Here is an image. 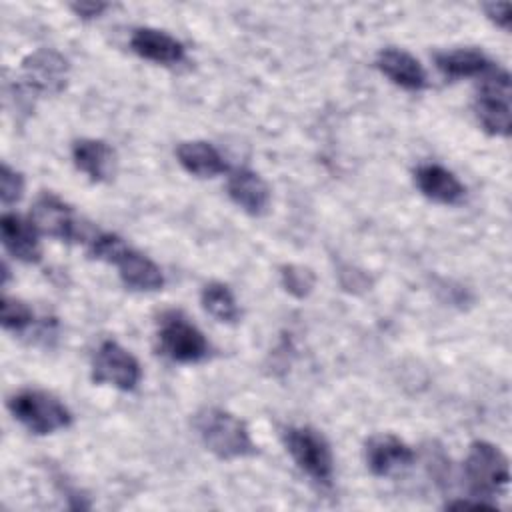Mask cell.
<instances>
[{
	"instance_id": "obj_24",
	"label": "cell",
	"mask_w": 512,
	"mask_h": 512,
	"mask_svg": "<svg viewBox=\"0 0 512 512\" xmlns=\"http://www.w3.org/2000/svg\"><path fill=\"white\" fill-rule=\"evenodd\" d=\"M24 194V178L6 162L0 168V198L4 204H14Z\"/></svg>"
},
{
	"instance_id": "obj_19",
	"label": "cell",
	"mask_w": 512,
	"mask_h": 512,
	"mask_svg": "<svg viewBox=\"0 0 512 512\" xmlns=\"http://www.w3.org/2000/svg\"><path fill=\"white\" fill-rule=\"evenodd\" d=\"M436 68L446 78H470V76H482L492 62L486 58L484 52L474 48H458V50H446L438 52L434 56Z\"/></svg>"
},
{
	"instance_id": "obj_26",
	"label": "cell",
	"mask_w": 512,
	"mask_h": 512,
	"mask_svg": "<svg viewBox=\"0 0 512 512\" xmlns=\"http://www.w3.org/2000/svg\"><path fill=\"white\" fill-rule=\"evenodd\" d=\"M70 8L76 16H80L84 20H90V18L100 16L108 8V4H104V2H76V4H70Z\"/></svg>"
},
{
	"instance_id": "obj_21",
	"label": "cell",
	"mask_w": 512,
	"mask_h": 512,
	"mask_svg": "<svg viewBox=\"0 0 512 512\" xmlns=\"http://www.w3.org/2000/svg\"><path fill=\"white\" fill-rule=\"evenodd\" d=\"M0 318H2V326L6 330L22 332L34 322V312L30 310V306L26 302H22L18 298L4 296L2 304H0Z\"/></svg>"
},
{
	"instance_id": "obj_18",
	"label": "cell",
	"mask_w": 512,
	"mask_h": 512,
	"mask_svg": "<svg viewBox=\"0 0 512 512\" xmlns=\"http://www.w3.org/2000/svg\"><path fill=\"white\" fill-rule=\"evenodd\" d=\"M176 156L180 166L198 178H214L226 170L222 154L210 142L204 140L182 142L176 148Z\"/></svg>"
},
{
	"instance_id": "obj_1",
	"label": "cell",
	"mask_w": 512,
	"mask_h": 512,
	"mask_svg": "<svg viewBox=\"0 0 512 512\" xmlns=\"http://www.w3.org/2000/svg\"><path fill=\"white\" fill-rule=\"evenodd\" d=\"M194 426L204 446L222 460L244 458L256 452L246 424L222 408L200 410L194 416Z\"/></svg>"
},
{
	"instance_id": "obj_9",
	"label": "cell",
	"mask_w": 512,
	"mask_h": 512,
	"mask_svg": "<svg viewBox=\"0 0 512 512\" xmlns=\"http://www.w3.org/2000/svg\"><path fill=\"white\" fill-rule=\"evenodd\" d=\"M30 222L40 234L50 238H58V240L82 238V224L76 220L72 208L50 192H44L42 196L36 198L30 212Z\"/></svg>"
},
{
	"instance_id": "obj_22",
	"label": "cell",
	"mask_w": 512,
	"mask_h": 512,
	"mask_svg": "<svg viewBox=\"0 0 512 512\" xmlns=\"http://www.w3.org/2000/svg\"><path fill=\"white\" fill-rule=\"evenodd\" d=\"M88 242H90L92 258L108 262V264H116L122 258V254L130 248V246H126V242L120 236L110 234V232L94 234Z\"/></svg>"
},
{
	"instance_id": "obj_25",
	"label": "cell",
	"mask_w": 512,
	"mask_h": 512,
	"mask_svg": "<svg viewBox=\"0 0 512 512\" xmlns=\"http://www.w3.org/2000/svg\"><path fill=\"white\" fill-rule=\"evenodd\" d=\"M484 12L486 16L500 28L510 30V12H512V4L510 2H490L484 4Z\"/></svg>"
},
{
	"instance_id": "obj_17",
	"label": "cell",
	"mask_w": 512,
	"mask_h": 512,
	"mask_svg": "<svg viewBox=\"0 0 512 512\" xmlns=\"http://www.w3.org/2000/svg\"><path fill=\"white\" fill-rule=\"evenodd\" d=\"M118 266V274L122 278V282L132 288V290H140V292H154L160 290L164 284V276L162 270L156 266V262H152L148 256L128 248L122 258L116 262Z\"/></svg>"
},
{
	"instance_id": "obj_11",
	"label": "cell",
	"mask_w": 512,
	"mask_h": 512,
	"mask_svg": "<svg viewBox=\"0 0 512 512\" xmlns=\"http://www.w3.org/2000/svg\"><path fill=\"white\" fill-rule=\"evenodd\" d=\"M38 230L34 224L18 214L6 212L0 218V236L4 248L20 262L34 264L42 256L40 240H38Z\"/></svg>"
},
{
	"instance_id": "obj_20",
	"label": "cell",
	"mask_w": 512,
	"mask_h": 512,
	"mask_svg": "<svg viewBox=\"0 0 512 512\" xmlns=\"http://www.w3.org/2000/svg\"><path fill=\"white\" fill-rule=\"evenodd\" d=\"M202 306L204 310L216 318L218 322H226V324H234L240 318V308L236 304L234 294L230 292V288L222 282H210L202 288L200 294Z\"/></svg>"
},
{
	"instance_id": "obj_10",
	"label": "cell",
	"mask_w": 512,
	"mask_h": 512,
	"mask_svg": "<svg viewBox=\"0 0 512 512\" xmlns=\"http://www.w3.org/2000/svg\"><path fill=\"white\" fill-rule=\"evenodd\" d=\"M366 464L372 474L388 476L414 462L412 448L394 434H376L366 442Z\"/></svg>"
},
{
	"instance_id": "obj_3",
	"label": "cell",
	"mask_w": 512,
	"mask_h": 512,
	"mask_svg": "<svg viewBox=\"0 0 512 512\" xmlns=\"http://www.w3.org/2000/svg\"><path fill=\"white\" fill-rule=\"evenodd\" d=\"M480 78V88L474 100V112L480 126L492 136H510V74L492 64Z\"/></svg>"
},
{
	"instance_id": "obj_6",
	"label": "cell",
	"mask_w": 512,
	"mask_h": 512,
	"mask_svg": "<svg viewBox=\"0 0 512 512\" xmlns=\"http://www.w3.org/2000/svg\"><path fill=\"white\" fill-rule=\"evenodd\" d=\"M158 346L164 356L182 364L200 362L208 356L210 350L204 334L174 310L162 314L160 318Z\"/></svg>"
},
{
	"instance_id": "obj_2",
	"label": "cell",
	"mask_w": 512,
	"mask_h": 512,
	"mask_svg": "<svg viewBox=\"0 0 512 512\" xmlns=\"http://www.w3.org/2000/svg\"><path fill=\"white\" fill-rule=\"evenodd\" d=\"M464 478L468 492L474 498L488 500L504 492L510 482V464L506 454L490 442H472L464 462Z\"/></svg>"
},
{
	"instance_id": "obj_13",
	"label": "cell",
	"mask_w": 512,
	"mask_h": 512,
	"mask_svg": "<svg viewBox=\"0 0 512 512\" xmlns=\"http://www.w3.org/2000/svg\"><path fill=\"white\" fill-rule=\"evenodd\" d=\"M130 48L134 54L154 64L170 66L184 60V44L156 28H136L130 38Z\"/></svg>"
},
{
	"instance_id": "obj_14",
	"label": "cell",
	"mask_w": 512,
	"mask_h": 512,
	"mask_svg": "<svg viewBox=\"0 0 512 512\" xmlns=\"http://www.w3.org/2000/svg\"><path fill=\"white\" fill-rule=\"evenodd\" d=\"M226 188L232 202L252 216L264 214L270 204L268 184L250 168H236L230 174Z\"/></svg>"
},
{
	"instance_id": "obj_7",
	"label": "cell",
	"mask_w": 512,
	"mask_h": 512,
	"mask_svg": "<svg viewBox=\"0 0 512 512\" xmlns=\"http://www.w3.org/2000/svg\"><path fill=\"white\" fill-rule=\"evenodd\" d=\"M68 60L56 50H36L22 60V84L16 88L30 96L60 94L68 80Z\"/></svg>"
},
{
	"instance_id": "obj_4",
	"label": "cell",
	"mask_w": 512,
	"mask_h": 512,
	"mask_svg": "<svg viewBox=\"0 0 512 512\" xmlns=\"http://www.w3.org/2000/svg\"><path fill=\"white\" fill-rule=\"evenodd\" d=\"M8 410L34 434H52L72 424L70 410L44 390H20L8 400Z\"/></svg>"
},
{
	"instance_id": "obj_16",
	"label": "cell",
	"mask_w": 512,
	"mask_h": 512,
	"mask_svg": "<svg viewBox=\"0 0 512 512\" xmlns=\"http://www.w3.org/2000/svg\"><path fill=\"white\" fill-rule=\"evenodd\" d=\"M72 158L76 168L84 172L92 182L110 180L116 168L114 150L104 140L96 138H82L74 142Z\"/></svg>"
},
{
	"instance_id": "obj_12",
	"label": "cell",
	"mask_w": 512,
	"mask_h": 512,
	"mask_svg": "<svg viewBox=\"0 0 512 512\" xmlns=\"http://www.w3.org/2000/svg\"><path fill=\"white\" fill-rule=\"evenodd\" d=\"M376 66L390 82L404 90L416 92L428 84L422 64L406 50L384 48L376 58Z\"/></svg>"
},
{
	"instance_id": "obj_5",
	"label": "cell",
	"mask_w": 512,
	"mask_h": 512,
	"mask_svg": "<svg viewBox=\"0 0 512 512\" xmlns=\"http://www.w3.org/2000/svg\"><path fill=\"white\" fill-rule=\"evenodd\" d=\"M284 444L294 462L314 482L330 486L334 460L326 438L308 426H292L284 432Z\"/></svg>"
},
{
	"instance_id": "obj_15",
	"label": "cell",
	"mask_w": 512,
	"mask_h": 512,
	"mask_svg": "<svg viewBox=\"0 0 512 512\" xmlns=\"http://www.w3.org/2000/svg\"><path fill=\"white\" fill-rule=\"evenodd\" d=\"M414 180L418 190L428 198L438 204H458L466 188L462 182L444 166L438 164H422L414 172Z\"/></svg>"
},
{
	"instance_id": "obj_8",
	"label": "cell",
	"mask_w": 512,
	"mask_h": 512,
	"mask_svg": "<svg viewBox=\"0 0 512 512\" xmlns=\"http://www.w3.org/2000/svg\"><path fill=\"white\" fill-rule=\"evenodd\" d=\"M138 360L114 340H104L92 360V380L98 384H110L118 390H134L140 382Z\"/></svg>"
},
{
	"instance_id": "obj_23",
	"label": "cell",
	"mask_w": 512,
	"mask_h": 512,
	"mask_svg": "<svg viewBox=\"0 0 512 512\" xmlns=\"http://www.w3.org/2000/svg\"><path fill=\"white\" fill-rule=\"evenodd\" d=\"M280 278H282V286L286 288V292H290L296 298L308 296L314 288V282H316L314 272L310 268L298 266V264L282 266Z\"/></svg>"
}]
</instances>
